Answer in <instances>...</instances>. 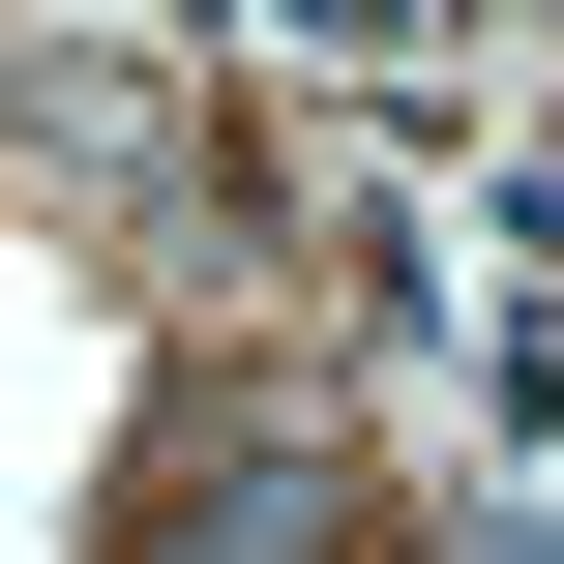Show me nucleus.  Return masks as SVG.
Wrapping results in <instances>:
<instances>
[{
  "label": "nucleus",
  "instance_id": "f257e3e1",
  "mask_svg": "<svg viewBox=\"0 0 564 564\" xmlns=\"http://www.w3.org/2000/svg\"><path fill=\"white\" fill-rule=\"evenodd\" d=\"M119 564H357V446H327L297 387H178V416H149Z\"/></svg>",
  "mask_w": 564,
  "mask_h": 564
}]
</instances>
